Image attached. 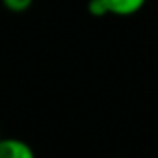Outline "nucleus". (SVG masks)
I'll use <instances>...</instances> for the list:
<instances>
[{"label": "nucleus", "mask_w": 158, "mask_h": 158, "mask_svg": "<svg viewBox=\"0 0 158 158\" xmlns=\"http://www.w3.org/2000/svg\"><path fill=\"white\" fill-rule=\"evenodd\" d=\"M32 147L17 138H0V158H32Z\"/></svg>", "instance_id": "nucleus-1"}, {"label": "nucleus", "mask_w": 158, "mask_h": 158, "mask_svg": "<svg viewBox=\"0 0 158 158\" xmlns=\"http://www.w3.org/2000/svg\"><path fill=\"white\" fill-rule=\"evenodd\" d=\"M108 13L110 15H117V17H130L134 13H138L147 0H104Z\"/></svg>", "instance_id": "nucleus-2"}, {"label": "nucleus", "mask_w": 158, "mask_h": 158, "mask_svg": "<svg viewBox=\"0 0 158 158\" xmlns=\"http://www.w3.org/2000/svg\"><path fill=\"white\" fill-rule=\"evenodd\" d=\"M2 4L11 13H24L32 8L34 0H2Z\"/></svg>", "instance_id": "nucleus-3"}, {"label": "nucleus", "mask_w": 158, "mask_h": 158, "mask_svg": "<svg viewBox=\"0 0 158 158\" xmlns=\"http://www.w3.org/2000/svg\"><path fill=\"white\" fill-rule=\"evenodd\" d=\"M88 13L93 15V17H104V15H110L104 0H89V2H88Z\"/></svg>", "instance_id": "nucleus-4"}]
</instances>
